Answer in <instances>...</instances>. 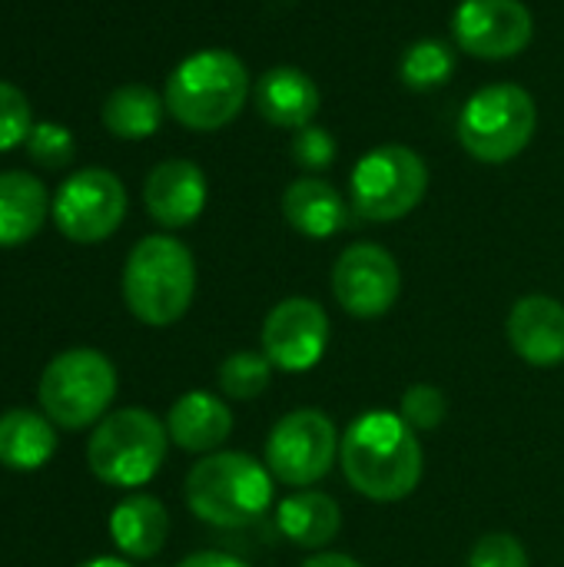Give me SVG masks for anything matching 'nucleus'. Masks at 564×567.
Listing matches in <instances>:
<instances>
[{
    "mask_svg": "<svg viewBox=\"0 0 564 567\" xmlns=\"http://www.w3.org/2000/svg\"><path fill=\"white\" fill-rule=\"evenodd\" d=\"M515 355L535 369L564 362V306L552 296H522L505 322Z\"/></svg>",
    "mask_w": 564,
    "mask_h": 567,
    "instance_id": "nucleus-14",
    "label": "nucleus"
},
{
    "mask_svg": "<svg viewBox=\"0 0 564 567\" xmlns=\"http://www.w3.org/2000/svg\"><path fill=\"white\" fill-rule=\"evenodd\" d=\"M339 462L362 498L386 505L409 498L425 468L419 432L396 412L359 415L339 442Z\"/></svg>",
    "mask_w": 564,
    "mask_h": 567,
    "instance_id": "nucleus-1",
    "label": "nucleus"
},
{
    "mask_svg": "<svg viewBox=\"0 0 564 567\" xmlns=\"http://www.w3.org/2000/svg\"><path fill=\"white\" fill-rule=\"evenodd\" d=\"M116 395V369L96 349H66L43 369L37 399L60 429H86L106 415Z\"/></svg>",
    "mask_w": 564,
    "mask_h": 567,
    "instance_id": "nucleus-7",
    "label": "nucleus"
},
{
    "mask_svg": "<svg viewBox=\"0 0 564 567\" xmlns=\"http://www.w3.org/2000/svg\"><path fill=\"white\" fill-rule=\"evenodd\" d=\"M170 535V515L160 498L153 495H130L110 515V538L113 545L136 561L156 558Z\"/></svg>",
    "mask_w": 564,
    "mask_h": 567,
    "instance_id": "nucleus-18",
    "label": "nucleus"
},
{
    "mask_svg": "<svg viewBox=\"0 0 564 567\" xmlns=\"http://www.w3.org/2000/svg\"><path fill=\"white\" fill-rule=\"evenodd\" d=\"M319 86L312 83L309 73L296 70V66H276L269 73H263L259 86H256V106L259 113L283 130H302L312 123V116L319 113Z\"/></svg>",
    "mask_w": 564,
    "mask_h": 567,
    "instance_id": "nucleus-17",
    "label": "nucleus"
},
{
    "mask_svg": "<svg viewBox=\"0 0 564 567\" xmlns=\"http://www.w3.org/2000/svg\"><path fill=\"white\" fill-rule=\"evenodd\" d=\"M299 567H362L356 558L349 555H336V551H322V555H312L309 561H302Z\"/></svg>",
    "mask_w": 564,
    "mask_h": 567,
    "instance_id": "nucleus-32",
    "label": "nucleus"
},
{
    "mask_svg": "<svg viewBox=\"0 0 564 567\" xmlns=\"http://www.w3.org/2000/svg\"><path fill=\"white\" fill-rule=\"evenodd\" d=\"M76 567H130L126 561H120V558H93V561H83V565Z\"/></svg>",
    "mask_w": 564,
    "mask_h": 567,
    "instance_id": "nucleus-33",
    "label": "nucleus"
},
{
    "mask_svg": "<svg viewBox=\"0 0 564 567\" xmlns=\"http://www.w3.org/2000/svg\"><path fill=\"white\" fill-rule=\"evenodd\" d=\"M455 43L482 60L519 56L535 33V20L522 0H462L452 17Z\"/></svg>",
    "mask_w": 564,
    "mask_h": 567,
    "instance_id": "nucleus-12",
    "label": "nucleus"
},
{
    "mask_svg": "<svg viewBox=\"0 0 564 567\" xmlns=\"http://www.w3.org/2000/svg\"><path fill=\"white\" fill-rule=\"evenodd\" d=\"M539 110L529 90L495 83L472 93L459 113V143L479 163H509L535 136Z\"/></svg>",
    "mask_w": 564,
    "mask_h": 567,
    "instance_id": "nucleus-6",
    "label": "nucleus"
},
{
    "mask_svg": "<svg viewBox=\"0 0 564 567\" xmlns=\"http://www.w3.org/2000/svg\"><path fill=\"white\" fill-rule=\"evenodd\" d=\"M455 70V53L442 40H419L402 56V83L412 90H435L442 86Z\"/></svg>",
    "mask_w": 564,
    "mask_h": 567,
    "instance_id": "nucleus-24",
    "label": "nucleus"
},
{
    "mask_svg": "<svg viewBox=\"0 0 564 567\" xmlns=\"http://www.w3.org/2000/svg\"><path fill=\"white\" fill-rule=\"evenodd\" d=\"M27 153L33 163L47 169H60L73 156V136L60 123H37L27 136Z\"/></svg>",
    "mask_w": 564,
    "mask_h": 567,
    "instance_id": "nucleus-28",
    "label": "nucleus"
},
{
    "mask_svg": "<svg viewBox=\"0 0 564 567\" xmlns=\"http://www.w3.org/2000/svg\"><path fill=\"white\" fill-rule=\"evenodd\" d=\"M196 292L193 252L173 236H146L133 246L123 266L126 309L153 329L173 326L186 316Z\"/></svg>",
    "mask_w": 564,
    "mask_h": 567,
    "instance_id": "nucleus-3",
    "label": "nucleus"
},
{
    "mask_svg": "<svg viewBox=\"0 0 564 567\" xmlns=\"http://www.w3.org/2000/svg\"><path fill=\"white\" fill-rule=\"evenodd\" d=\"M283 216L296 233L309 239H329L349 223V206L329 183L306 176L289 183L283 196Z\"/></svg>",
    "mask_w": 564,
    "mask_h": 567,
    "instance_id": "nucleus-19",
    "label": "nucleus"
},
{
    "mask_svg": "<svg viewBox=\"0 0 564 567\" xmlns=\"http://www.w3.org/2000/svg\"><path fill=\"white\" fill-rule=\"evenodd\" d=\"M329 346V316L316 299H283L263 322V355L273 369L309 372Z\"/></svg>",
    "mask_w": 564,
    "mask_h": 567,
    "instance_id": "nucleus-13",
    "label": "nucleus"
},
{
    "mask_svg": "<svg viewBox=\"0 0 564 567\" xmlns=\"http://www.w3.org/2000/svg\"><path fill=\"white\" fill-rule=\"evenodd\" d=\"M269 379H273V362L253 349H243V352H233L223 359L219 365V389L236 399V402H249L256 395H263L269 389Z\"/></svg>",
    "mask_w": 564,
    "mask_h": 567,
    "instance_id": "nucleus-25",
    "label": "nucleus"
},
{
    "mask_svg": "<svg viewBox=\"0 0 564 567\" xmlns=\"http://www.w3.org/2000/svg\"><path fill=\"white\" fill-rule=\"evenodd\" d=\"M469 567H529V551L522 548L515 535L495 532V535H485L472 548Z\"/></svg>",
    "mask_w": 564,
    "mask_h": 567,
    "instance_id": "nucleus-29",
    "label": "nucleus"
},
{
    "mask_svg": "<svg viewBox=\"0 0 564 567\" xmlns=\"http://www.w3.org/2000/svg\"><path fill=\"white\" fill-rule=\"evenodd\" d=\"M189 512L213 528H246L273 505V475L243 452H216L186 475Z\"/></svg>",
    "mask_w": 564,
    "mask_h": 567,
    "instance_id": "nucleus-4",
    "label": "nucleus"
},
{
    "mask_svg": "<svg viewBox=\"0 0 564 567\" xmlns=\"http://www.w3.org/2000/svg\"><path fill=\"white\" fill-rule=\"evenodd\" d=\"M50 199L33 173H0V246H23L43 229Z\"/></svg>",
    "mask_w": 564,
    "mask_h": 567,
    "instance_id": "nucleus-20",
    "label": "nucleus"
},
{
    "mask_svg": "<svg viewBox=\"0 0 564 567\" xmlns=\"http://www.w3.org/2000/svg\"><path fill=\"white\" fill-rule=\"evenodd\" d=\"M170 442H176L183 452H213L233 435V412L223 399L209 392H186L173 402L166 415Z\"/></svg>",
    "mask_w": 564,
    "mask_h": 567,
    "instance_id": "nucleus-16",
    "label": "nucleus"
},
{
    "mask_svg": "<svg viewBox=\"0 0 564 567\" xmlns=\"http://www.w3.org/2000/svg\"><path fill=\"white\" fill-rule=\"evenodd\" d=\"M293 159L306 169H326L336 159V140L322 126H302L293 136Z\"/></svg>",
    "mask_w": 564,
    "mask_h": 567,
    "instance_id": "nucleus-30",
    "label": "nucleus"
},
{
    "mask_svg": "<svg viewBox=\"0 0 564 567\" xmlns=\"http://www.w3.org/2000/svg\"><path fill=\"white\" fill-rule=\"evenodd\" d=\"M170 432L146 409L110 412L86 442L90 472L110 488L146 485L166 458Z\"/></svg>",
    "mask_w": 564,
    "mask_h": 567,
    "instance_id": "nucleus-5",
    "label": "nucleus"
},
{
    "mask_svg": "<svg viewBox=\"0 0 564 567\" xmlns=\"http://www.w3.org/2000/svg\"><path fill=\"white\" fill-rule=\"evenodd\" d=\"M180 567H249L246 561H239L236 555H226V551H196L189 558H183Z\"/></svg>",
    "mask_w": 564,
    "mask_h": 567,
    "instance_id": "nucleus-31",
    "label": "nucleus"
},
{
    "mask_svg": "<svg viewBox=\"0 0 564 567\" xmlns=\"http://www.w3.org/2000/svg\"><path fill=\"white\" fill-rule=\"evenodd\" d=\"M163 100L143 86V83H126L116 86L106 103H103V126L116 140H146L160 130L163 120Z\"/></svg>",
    "mask_w": 564,
    "mask_h": 567,
    "instance_id": "nucleus-23",
    "label": "nucleus"
},
{
    "mask_svg": "<svg viewBox=\"0 0 564 567\" xmlns=\"http://www.w3.org/2000/svg\"><path fill=\"white\" fill-rule=\"evenodd\" d=\"M30 130H33V116L23 90L0 80V153L13 150L17 143H27Z\"/></svg>",
    "mask_w": 564,
    "mask_h": 567,
    "instance_id": "nucleus-27",
    "label": "nucleus"
},
{
    "mask_svg": "<svg viewBox=\"0 0 564 567\" xmlns=\"http://www.w3.org/2000/svg\"><path fill=\"white\" fill-rule=\"evenodd\" d=\"M339 455V432L319 409H296L283 415L266 439V468L289 488H309L329 475Z\"/></svg>",
    "mask_w": 564,
    "mask_h": 567,
    "instance_id": "nucleus-9",
    "label": "nucleus"
},
{
    "mask_svg": "<svg viewBox=\"0 0 564 567\" xmlns=\"http://www.w3.org/2000/svg\"><path fill=\"white\" fill-rule=\"evenodd\" d=\"M143 203L160 226L183 229L196 223L206 206V176L189 159H163L146 176Z\"/></svg>",
    "mask_w": 564,
    "mask_h": 567,
    "instance_id": "nucleus-15",
    "label": "nucleus"
},
{
    "mask_svg": "<svg viewBox=\"0 0 564 567\" xmlns=\"http://www.w3.org/2000/svg\"><path fill=\"white\" fill-rule=\"evenodd\" d=\"M249 73L229 50H199L186 56L166 80L163 103L176 123L196 133H213L233 123L246 103Z\"/></svg>",
    "mask_w": 564,
    "mask_h": 567,
    "instance_id": "nucleus-2",
    "label": "nucleus"
},
{
    "mask_svg": "<svg viewBox=\"0 0 564 567\" xmlns=\"http://www.w3.org/2000/svg\"><path fill=\"white\" fill-rule=\"evenodd\" d=\"M276 528L296 548H326L342 528V512L326 492H296L276 508Z\"/></svg>",
    "mask_w": 564,
    "mask_h": 567,
    "instance_id": "nucleus-21",
    "label": "nucleus"
},
{
    "mask_svg": "<svg viewBox=\"0 0 564 567\" xmlns=\"http://www.w3.org/2000/svg\"><path fill=\"white\" fill-rule=\"evenodd\" d=\"M402 292V272L389 249L376 243L349 246L332 266V296L356 319L386 316Z\"/></svg>",
    "mask_w": 564,
    "mask_h": 567,
    "instance_id": "nucleus-11",
    "label": "nucleus"
},
{
    "mask_svg": "<svg viewBox=\"0 0 564 567\" xmlns=\"http://www.w3.org/2000/svg\"><path fill=\"white\" fill-rule=\"evenodd\" d=\"M57 452L53 422L30 409H10L0 415V465L10 472H37Z\"/></svg>",
    "mask_w": 564,
    "mask_h": 567,
    "instance_id": "nucleus-22",
    "label": "nucleus"
},
{
    "mask_svg": "<svg viewBox=\"0 0 564 567\" xmlns=\"http://www.w3.org/2000/svg\"><path fill=\"white\" fill-rule=\"evenodd\" d=\"M445 412H449V402L442 395V389L429 385V382H419L412 385L406 395H402V409L399 415L406 419L409 429L416 432H432L445 422Z\"/></svg>",
    "mask_w": 564,
    "mask_h": 567,
    "instance_id": "nucleus-26",
    "label": "nucleus"
},
{
    "mask_svg": "<svg viewBox=\"0 0 564 567\" xmlns=\"http://www.w3.org/2000/svg\"><path fill=\"white\" fill-rule=\"evenodd\" d=\"M50 213L70 243H103L126 216V189L110 169H80L57 189Z\"/></svg>",
    "mask_w": 564,
    "mask_h": 567,
    "instance_id": "nucleus-10",
    "label": "nucleus"
},
{
    "mask_svg": "<svg viewBox=\"0 0 564 567\" xmlns=\"http://www.w3.org/2000/svg\"><path fill=\"white\" fill-rule=\"evenodd\" d=\"M429 189V166L409 146H376L352 169V209L369 223L409 216Z\"/></svg>",
    "mask_w": 564,
    "mask_h": 567,
    "instance_id": "nucleus-8",
    "label": "nucleus"
}]
</instances>
